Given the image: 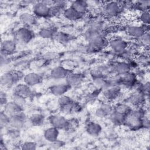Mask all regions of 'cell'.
I'll return each instance as SVG.
<instances>
[{
    "label": "cell",
    "instance_id": "cell-12",
    "mask_svg": "<svg viewBox=\"0 0 150 150\" xmlns=\"http://www.w3.org/2000/svg\"><path fill=\"white\" fill-rule=\"evenodd\" d=\"M42 77L36 73H30L23 77L25 83L30 87L35 86L40 84L42 81Z\"/></svg>",
    "mask_w": 150,
    "mask_h": 150
},
{
    "label": "cell",
    "instance_id": "cell-33",
    "mask_svg": "<svg viewBox=\"0 0 150 150\" xmlns=\"http://www.w3.org/2000/svg\"><path fill=\"white\" fill-rule=\"evenodd\" d=\"M53 38L56 40L61 43H66L69 40V35L63 32H56Z\"/></svg>",
    "mask_w": 150,
    "mask_h": 150
},
{
    "label": "cell",
    "instance_id": "cell-16",
    "mask_svg": "<svg viewBox=\"0 0 150 150\" xmlns=\"http://www.w3.org/2000/svg\"><path fill=\"white\" fill-rule=\"evenodd\" d=\"M19 20L22 24L24 25V27L27 28L35 25L36 22V16L28 12L22 13L19 16Z\"/></svg>",
    "mask_w": 150,
    "mask_h": 150
},
{
    "label": "cell",
    "instance_id": "cell-7",
    "mask_svg": "<svg viewBox=\"0 0 150 150\" xmlns=\"http://www.w3.org/2000/svg\"><path fill=\"white\" fill-rule=\"evenodd\" d=\"M104 13L109 17H115L121 11V7L117 2H110L104 7Z\"/></svg>",
    "mask_w": 150,
    "mask_h": 150
},
{
    "label": "cell",
    "instance_id": "cell-32",
    "mask_svg": "<svg viewBox=\"0 0 150 150\" xmlns=\"http://www.w3.org/2000/svg\"><path fill=\"white\" fill-rule=\"evenodd\" d=\"M114 111L127 116L131 112V111H132V109L128 104L123 103V104H119L117 105L114 107Z\"/></svg>",
    "mask_w": 150,
    "mask_h": 150
},
{
    "label": "cell",
    "instance_id": "cell-25",
    "mask_svg": "<svg viewBox=\"0 0 150 150\" xmlns=\"http://www.w3.org/2000/svg\"><path fill=\"white\" fill-rule=\"evenodd\" d=\"M120 80V82L123 85L126 86H132L137 81V77L134 73L129 71L126 74L122 75V77Z\"/></svg>",
    "mask_w": 150,
    "mask_h": 150
},
{
    "label": "cell",
    "instance_id": "cell-39",
    "mask_svg": "<svg viewBox=\"0 0 150 150\" xmlns=\"http://www.w3.org/2000/svg\"><path fill=\"white\" fill-rule=\"evenodd\" d=\"M12 128L9 129L8 131V135L12 138H16L19 136V129L17 128H15L13 127H11Z\"/></svg>",
    "mask_w": 150,
    "mask_h": 150
},
{
    "label": "cell",
    "instance_id": "cell-13",
    "mask_svg": "<svg viewBox=\"0 0 150 150\" xmlns=\"http://www.w3.org/2000/svg\"><path fill=\"white\" fill-rule=\"evenodd\" d=\"M101 35H103V34L101 31V28L99 25L92 26L88 28L84 34V38L88 42Z\"/></svg>",
    "mask_w": 150,
    "mask_h": 150
},
{
    "label": "cell",
    "instance_id": "cell-6",
    "mask_svg": "<svg viewBox=\"0 0 150 150\" xmlns=\"http://www.w3.org/2000/svg\"><path fill=\"white\" fill-rule=\"evenodd\" d=\"M107 43L106 39L101 35L88 42V48L90 51L98 52L105 47Z\"/></svg>",
    "mask_w": 150,
    "mask_h": 150
},
{
    "label": "cell",
    "instance_id": "cell-19",
    "mask_svg": "<svg viewBox=\"0 0 150 150\" xmlns=\"http://www.w3.org/2000/svg\"><path fill=\"white\" fill-rule=\"evenodd\" d=\"M63 15L64 16V18L69 21H77L80 19H81L83 16L84 15L83 14H81L77 11H76L75 9H74L71 6L66 8L63 12Z\"/></svg>",
    "mask_w": 150,
    "mask_h": 150
},
{
    "label": "cell",
    "instance_id": "cell-10",
    "mask_svg": "<svg viewBox=\"0 0 150 150\" xmlns=\"http://www.w3.org/2000/svg\"><path fill=\"white\" fill-rule=\"evenodd\" d=\"M32 90L30 87L25 84H19L14 87L13 94L22 96L25 98L29 97L32 94Z\"/></svg>",
    "mask_w": 150,
    "mask_h": 150
},
{
    "label": "cell",
    "instance_id": "cell-22",
    "mask_svg": "<svg viewBox=\"0 0 150 150\" xmlns=\"http://www.w3.org/2000/svg\"><path fill=\"white\" fill-rule=\"evenodd\" d=\"M144 102V94L141 93L140 91L132 93L128 98V103L133 106L138 107L142 104Z\"/></svg>",
    "mask_w": 150,
    "mask_h": 150
},
{
    "label": "cell",
    "instance_id": "cell-9",
    "mask_svg": "<svg viewBox=\"0 0 150 150\" xmlns=\"http://www.w3.org/2000/svg\"><path fill=\"white\" fill-rule=\"evenodd\" d=\"M16 49V41L8 39L4 40L1 43V54L8 55L13 53Z\"/></svg>",
    "mask_w": 150,
    "mask_h": 150
},
{
    "label": "cell",
    "instance_id": "cell-36",
    "mask_svg": "<svg viewBox=\"0 0 150 150\" xmlns=\"http://www.w3.org/2000/svg\"><path fill=\"white\" fill-rule=\"evenodd\" d=\"M12 101H13V102H15V103L18 104V105H19L22 107L26 104V98L16 94H13L12 95Z\"/></svg>",
    "mask_w": 150,
    "mask_h": 150
},
{
    "label": "cell",
    "instance_id": "cell-4",
    "mask_svg": "<svg viewBox=\"0 0 150 150\" xmlns=\"http://www.w3.org/2000/svg\"><path fill=\"white\" fill-rule=\"evenodd\" d=\"M50 7L48 2H38L33 6V14L38 17H47L50 15Z\"/></svg>",
    "mask_w": 150,
    "mask_h": 150
},
{
    "label": "cell",
    "instance_id": "cell-30",
    "mask_svg": "<svg viewBox=\"0 0 150 150\" xmlns=\"http://www.w3.org/2000/svg\"><path fill=\"white\" fill-rule=\"evenodd\" d=\"M56 31L54 30L53 28H42L39 32V36L44 39H50L54 37L55 33H56Z\"/></svg>",
    "mask_w": 150,
    "mask_h": 150
},
{
    "label": "cell",
    "instance_id": "cell-17",
    "mask_svg": "<svg viewBox=\"0 0 150 150\" xmlns=\"http://www.w3.org/2000/svg\"><path fill=\"white\" fill-rule=\"evenodd\" d=\"M120 93V88L118 86H111L106 88L103 91L104 96L109 100L115 99Z\"/></svg>",
    "mask_w": 150,
    "mask_h": 150
},
{
    "label": "cell",
    "instance_id": "cell-29",
    "mask_svg": "<svg viewBox=\"0 0 150 150\" xmlns=\"http://www.w3.org/2000/svg\"><path fill=\"white\" fill-rule=\"evenodd\" d=\"M130 66L128 64L124 62L117 63L114 66L115 71L120 75H123L129 71Z\"/></svg>",
    "mask_w": 150,
    "mask_h": 150
},
{
    "label": "cell",
    "instance_id": "cell-31",
    "mask_svg": "<svg viewBox=\"0 0 150 150\" xmlns=\"http://www.w3.org/2000/svg\"><path fill=\"white\" fill-rule=\"evenodd\" d=\"M30 122L35 126H39L43 124L45 117L41 114H33L29 118Z\"/></svg>",
    "mask_w": 150,
    "mask_h": 150
},
{
    "label": "cell",
    "instance_id": "cell-2",
    "mask_svg": "<svg viewBox=\"0 0 150 150\" xmlns=\"http://www.w3.org/2000/svg\"><path fill=\"white\" fill-rule=\"evenodd\" d=\"M23 77L20 71H11L3 74L1 77V84L4 87H11Z\"/></svg>",
    "mask_w": 150,
    "mask_h": 150
},
{
    "label": "cell",
    "instance_id": "cell-41",
    "mask_svg": "<svg viewBox=\"0 0 150 150\" xmlns=\"http://www.w3.org/2000/svg\"><path fill=\"white\" fill-rule=\"evenodd\" d=\"M140 39L143 43L145 45H149V35L148 33H145L143 36H142Z\"/></svg>",
    "mask_w": 150,
    "mask_h": 150
},
{
    "label": "cell",
    "instance_id": "cell-11",
    "mask_svg": "<svg viewBox=\"0 0 150 150\" xmlns=\"http://www.w3.org/2000/svg\"><path fill=\"white\" fill-rule=\"evenodd\" d=\"M4 111L11 117L23 112V107L11 101L4 105Z\"/></svg>",
    "mask_w": 150,
    "mask_h": 150
},
{
    "label": "cell",
    "instance_id": "cell-34",
    "mask_svg": "<svg viewBox=\"0 0 150 150\" xmlns=\"http://www.w3.org/2000/svg\"><path fill=\"white\" fill-rule=\"evenodd\" d=\"M58 104L59 105V107H62L64 106H66L69 104H71L73 102V100L69 96L63 95L60 97H59L58 98Z\"/></svg>",
    "mask_w": 150,
    "mask_h": 150
},
{
    "label": "cell",
    "instance_id": "cell-40",
    "mask_svg": "<svg viewBox=\"0 0 150 150\" xmlns=\"http://www.w3.org/2000/svg\"><path fill=\"white\" fill-rule=\"evenodd\" d=\"M140 92L142 93L144 95V94H148L149 91V82H146L145 84L141 86L140 88Z\"/></svg>",
    "mask_w": 150,
    "mask_h": 150
},
{
    "label": "cell",
    "instance_id": "cell-8",
    "mask_svg": "<svg viewBox=\"0 0 150 150\" xmlns=\"http://www.w3.org/2000/svg\"><path fill=\"white\" fill-rule=\"evenodd\" d=\"M26 122V115L23 113V112H22L19 114L10 117L9 125L11 127L19 129L25 125Z\"/></svg>",
    "mask_w": 150,
    "mask_h": 150
},
{
    "label": "cell",
    "instance_id": "cell-28",
    "mask_svg": "<svg viewBox=\"0 0 150 150\" xmlns=\"http://www.w3.org/2000/svg\"><path fill=\"white\" fill-rule=\"evenodd\" d=\"M110 118H111V121L113 123L117 125H120V124H122L125 123L127 118V115H125L113 111V112L110 115Z\"/></svg>",
    "mask_w": 150,
    "mask_h": 150
},
{
    "label": "cell",
    "instance_id": "cell-27",
    "mask_svg": "<svg viewBox=\"0 0 150 150\" xmlns=\"http://www.w3.org/2000/svg\"><path fill=\"white\" fill-rule=\"evenodd\" d=\"M128 34L134 38H140L146 32L145 29L140 26H131L128 28Z\"/></svg>",
    "mask_w": 150,
    "mask_h": 150
},
{
    "label": "cell",
    "instance_id": "cell-26",
    "mask_svg": "<svg viewBox=\"0 0 150 150\" xmlns=\"http://www.w3.org/2000/svg\"><path fill=\"white\" fill-rule=\"evenodd\" d=\"M88 4L84 1H75L71 4V7L75 9L78 12L84 14L88 9Z\"/></svg>",
    "mask_w": 150,
    "mask_h": 150
},
{
    "label": "cell",
    "instance_id": "cell-14",
    "mask_svg": "<svg viewBox=\"0 0 150 150\" xmlns=\"http://www.w3.org/2000/svg\"><path fill=\"white\" fill-rule=\"evenodd\" d=\"M70 86L67 84H59L52 86L49 90L51 93L57 97L64 95V94L70 88Z\"/></svg>",
    "mask_w": 150,
    "mask_h": 150
},
{
    "label": "cell",
    "instance_id": "cell-3",
    "mask_svg": "<svg viewBox=\"0 0 150 150\" xmlns=\"http://www.w3.org/2000/svg\"><path fill=\"white\" fill-rule=\"evenodd\" d=\"M34 38L33 32L27 27L19 29L15 33V40L22 44H26Z\"/></svg>",
    "mask_w": 150,
    "mask_h": 150
},
{
    "label": "cell",
    "instance_id": "cell-18",
    "mask_svg": "<svg viewBox=\"0 0 150 150\" xmlns=\"http://www.w3.org/2000/svg\"><path fill=\"white\" fill-rule=\"evenodd\" d=\"M110 46L115 52L121 53L127 47V43L121 39H114L110 42Z\"/></svg>",
    "mask_w": 150,
    "mask_h": 150
},
{
    "label": "cell",
    "instance_id": "cell-38",
    "mask_svg": "<svg viewBox=\"0 0 150 150\" xmlns=\"http://www.w3.org/2000/svg\"><path fill=\"white\" fill-rule=\"evenodd\" d=\"M140 21L145 25L149 24L150 21V17H149V13L148 11L143 12L139 16Z\"/></svg>",
    "mask_w": 150,
    "mask_h": 150
},
{
    "label": "cell",
    "instance_id": "cell-15",
    "mask_svg": "<svg viewBox=\"0 0 150 150\" xmlns=\"http://www.w3.org/2000/svg\"><path fill=\"white\" fill-rule=\"evenodd\" d=\"M70 71L62 66H57L54 67L50 72L51 77L54 79H66Z\"/></svg>",
    "mask_w": 150,
    "mask_h": 150
},
{
    "label": "cell",
    "instance_id": "cell-23",
    "mask_svg": "<svg viewBox=\"0 0 150 150\" xmlns=\"http://www.w3.org/2000/svg\"><path fill=\"white\" fill-rule=\"evenodd\" d=\"M86 129L89 135L93 137H96L101 133L102 128L100 124L96 122H90L87 124Z\"/></svg>",
    "mask_w": 150,
    "mask_h": 150
},
{
    "label": "cell",
    "instance_id": "cell-20",
    "mask_svg": "<svg viewBox=\"0 0 150 150\" xmlns=\"http://www.w3.org/2000/svg\"><path fill=\"white\" fill-rule=\"evenodd\" d=\"M59 134V129L53 127L48 128L44 131V137L45 139L52 143L57 141Z\"/></svg>",
    "mask_w": 150,
    "mask_h": 150
},
{
    "label": "cell",
    "instance_id": "cell-37",
    "mask_svg": "<svg viewBox=\"0 0 150 150\" xmlns=\"http://www.w3.org/2000/svg\"><path fill=\"white\" fill-rule=\"evenodd\" d=\"M37 148L36 143L34 142H25L21 145V149L24 150H34Z\"/></svg>",
    "mask_w": 150,
    "mask_h": 150
},
{
    "label": "cell",
    "instance_id": "cell-35",
    "mask_svg": "<svg viewBox=\"0 0 150 150\" xmlns=\"http://www.w3.org/2000/svg\"><path fill=\"white\" fill-rule=\"evenodd\" d=\"M10 116L8 115L4 111H1L0 114V123L1 127H5L9 125Z\"/></svg>",
    "mask_w": 150,
    "mask_h": 150
},
{
    "label": "cell",
    "instance_id": "cell-21",
    "mask_svg": "<svg viewBox=\"0 0 150 150\" xmlns=\"http://www.w3.org/2000/svg\"><path fill=\"white\" fill-rule=\"evenodd\" d=\"M114 109L108 104H103L98 107L96 111V115L99 118H105L110 115Z\"/></svg>",
    "mask_w": 150,
    "mask_h": 150
},
{
    "label": "cell",
    "instance_id": "cell-1",
    "mask_svg": "<svg viewBox=\"0 0 150 150\" xmlns=\"http://www.w3.org/2000/svg\"><path fill=\"white\" fill-rule=\"evenodd\" d=\"M144 112L141 110H132L127 116L124 124L132 129H137L142 127Z\"/></svg>",
    "mask_w": 150,
    "mask_h": 150
},
{
    "label": "cell",
    "instance_id": "cell-24",
    "mask_svg": "<svg viewBox=\"0 0 150 150\" xmlns=\"http://www.w3.org/2000/svg\"><path fill=\"white\" fill-rule=\"evenodd\" d=\"M67 84L70 87L75 86L79 84L83 80V77L80 74L70 73L66 78Z\"/></svg>",
    "mask_w": 150,
    "mask_h": 150
},
{
    "label": "cell",
    "instance_id": "cell-5",
    "mask_svg": "<svg viewBox=\"0 0 150 150\" xmlns=\"http://www.w3.org/2000/svg\"><path fill=\"white\" fill-rule=\"evenodd\" d=\"M49 121L52 127L58 129H67L69 120L60 115H52L49 117Z\"/></svg>",
    "mask_w": 150,
    "mask_h": 150
}]
</instances>
